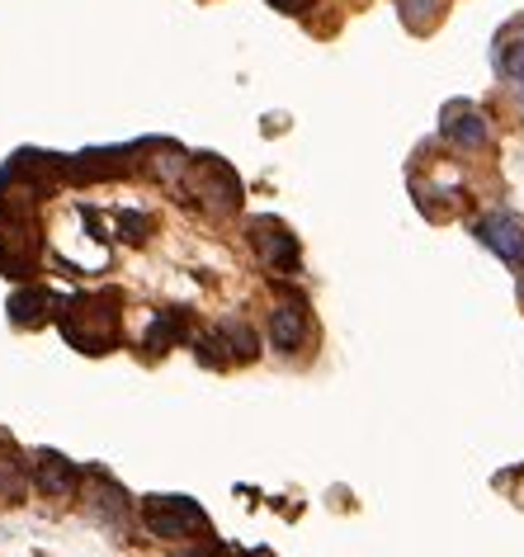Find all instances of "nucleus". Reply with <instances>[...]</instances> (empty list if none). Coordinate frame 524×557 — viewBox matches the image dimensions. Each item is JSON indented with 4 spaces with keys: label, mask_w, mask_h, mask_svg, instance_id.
<instances>
[{
    "label": "nucleus",
    "mask_w": 524,
    "mask_h": 557,
    "mask_svg": "<svg viewBox=\"0 0 524 557\" xmlns=\"http://www.w3.org/2000/svg\"><path fill=\"white\" fill-rule=\"evenodd\" d=\"M217 341H223V350H227V359H237V364H251V359L260 355V341H255V331L241 322V317H227V322H217V331H213Z\"/></svg>",
    "instance_id": "423d86ee"
},
{
    "label": "nucleus",
    "mask_w": 524,
    "mask_h": 557,
    "mask_svg": "<svg viewBox=\"0 0 524 557\" xmlns=\"http://www.w3.org/2000/svg\"><path fill=\"white\" fill-rule=\"evenodd\" d=\"M435 10H439V0H402L407 29H425V24H435Z\"/></svg>",
    "instance_id": "ddd939ff"
},
{
    "label": "nucleus",
    "mask_w": 524,
    "mask_h": 557,
    "mask_svg": "<svg viewBox=\"0 0 524 557\" xmlns=\"http://www.w3.org/2000/svg\"><path fill=\"white\" fill-rule=\"evenodd\" d=\"M477 242L491 250V256H501V260H524V222L520 218H510V213H487L477 222Z\"/></svg>",
    "instance_id": "39448f33"
},
{
    "label": "nucleus",
    "mask_w": 524,
    "mask_h": 557,
    "mask_svg": "<svg viewBox=\"0 0 524 557\" xmlns=\"http://www.w3.org/2000/svg\"><path fill=\"white\" fill-rule=\"evenodd\" d=\"M195 199L209 208V213L227 218V213L241 208V180L232 175V165H223L217 157H203L195 165Z\"/></svg>",
    "instance_id": "7ed1b4c3"
},
{
    "label": "nucleus",
    "mask_w": 524,
    "mask_h": 557,
    "mask_svg": "<svg viewBox=\"0 0 524 557\" xmlns=\"http://www.w3.org/2000/svg\"><path fill=\"white\" fill-rule=\"evenodd\" d=\"M118 232L128 236L133 246H142L147 232H151V218H147V213H123V218H118Z\"/></svg>",
    "instance_id": "4468645a"
},
{
    "label": "nucleus",
    "mask_w": 524,
    "mask_h": 557,
    "mask_svg": "<svg viewBox=\"0 0 524 557\" xmlns=\"http://www.w3.org/2000/svg\"><path fill=\"white\" fill-rule=\"evenodd\" d=\"M496 66H501L510 81H520L524 86V38H515V44H506L501 52H496Z\"/></svg>",
    "instance_id": "f8f14e48"
},
{
    "label": "nucleus",
    "mask_w": 524,
    "mask_h": 557,
    "mask_svg": "<svg viewBox=\"0 0 524 557\" xmlns=\"http://www.w3.org/2000/svg\"><path fill=\"white\" fill-rule=\"evenodd\" d=\"M185 157H180V151H175V147H165V157H157V161H151V171H157L161 180H175V175H180L185 171Z\"/></svg>",
    "instance_id": "2eb2a0df"
},
{
    "label": "nucleus",
    "mask_w": 524,
    "mask_h": 557,
    "mask_svg": "<svg viewBox=\"0 0 524 557\" xmlns=\"http://www.w3.org/2000/svg\"><path fill=\"white\" fill-rule=\"evenodd\" d=\"M445 137L453 147L473 151V147L487 143V119L473 114V109H449V114H445Z\"/></svg>",
    "instance_id": "0eeeda50"
},
{
    "label": "nucleus",
    "mask_w": 524,
    "mask_h": 557,
    "mask_svg": "<svg viewBox=\"0 0 524 557\" xmlns=\"http://www.w3.org/2000/svg\"><path fill=\"white\" fill-rule=\"evenodd\" d=\"M20 492H24V482H20L15 463H0V496H20Z\"/></svg>",
    "instance_id": "dca6fc26"
},
{
    "label": "nucleus",
    "mask_w": 524,
    "mask_h": 557,
    "mask_svg": "<svg viewBox=\"0 0 524 557\" xmlns=\"http://www.w3.org/2000/svg\"><path fill=\"white\" fill-rule=\"evenodd\" d=\"M142 520H147V534H157V539H195V534L213 539L203 510L189 496H151V500H142Z\"/></svg>",
    "instance_id": "f257e3e1"
},
{
    "label": "nucleus",
    "mask_w": 524,
    "mask_h": 557,
    "mask_svg": "<svg viewBox=\"0 0 524 557\" xmlns=\"http://www.w3.org/2000/svg\"><path fill=\"white\" fill-rule=\"evenodd\" d=\"M76 482H80L76 468L66 463L62 454H43V458H38V486H43L48 496H72Z\"/></svg>",
    "instance_id": "6e6552de"
},
{
    "label": "nucleus",
    "mask_w": 524,
    "mask_h": 557,
    "mask_svg": "<svg viewBox=\"0 0 524 557\" xmlns=\"http://www.w3.org/2000/svg\"><path fill=\"white\" fill-rule=\"evenodd\" d=\"M185 336H189V317H185V308H171V312H161L157 322H151L147 345L151 350H171V345L185 341Z\"/></svg>",
    "instance_id": "1a4fd4ad"
},
{
    "label": "nucleus",
    "mask_w": 524,
    "mask_h": 557,
    "mask_svg": "<svg viewBox=\"0 0 524 557\" xmlns=\"http://www.w3.org/2000/svg\"><path fill=\"white\" fill-rule=\"evenodd\" d=\"M246 242L260 256V264L274 274H298L302 270V250H298V236L284 227L279 218H251L246 222Z\"/></svg>",
    "instance_id": "f03ea898"
},
{
    "label": "nucleus",
    "mask_w": 524,
    "mask_h": 557,
    "mask_svg": "<svg viewBox=\"0 0 524 557\" xmlns=\"http://www.w3.org/2000/svg\"><path fill=\"white\" fill-rule=\"evenodd\" d=\"M48 308H52V298L43 294V288H24V294L10 298V317H15L20 326H38V322H48Z\"/></svg>",
    "instance_id": "9d476101"
},
{
    "label": "nucleus",
    "mask_w": 524,
    "mask_h": 557,
    "mask_svg": "<svg viewBox=\"0 0 524 557\" xmlns=\"http://www.w3.org/2000/svg\"><path fill=\"white\" fill-rule=\"evenodd\" d=\"M308 302L302 298H284V302H274V312H270V345L279 355H298L302 350V341H308Z\"/></svg>",
    "instance_id": "20e7f679"
},
{
    "label": "nucleus",
    "mask_w": 524,
    "mask_h": 557,
    "mask_svg": "<svg viewBox=\"0 0 524 557\" xmlns=\"http://www.w3.org/2000/svg\"><path fill=\"white\" fill-rule=\"evenodd\" d=\"M86 500H90V506L100 510V515H109V520H123V515H128V496H123L109 478H95V482L86 486Z\"/></svg>",
    "instance_id": "9b49d317"
},
{
    "label": "nucleus",
    "mask_w": 524,
    "mask_h": 557,
    "mask_svg": "<svg viewBox=\"0 0 524 557\" xmlns=\"http://www.w3.org/2000/svg\"><path fill=\"white\" fill-rule=\"evenodd\" d=\"M227 557H232V553H227Z\"/></svg>",
    "instance_id": "a211bd4d"
},
{
    "label": "nucleus",
    "mask_w": 524,
    "mask_h": 557,
    "mask_svg": "<svg viewBox=\"0 0 524 557\" xmlns=\"http://www.w3.org/2000/svg\"><path fill=\"white\" fill-rule=\"evenodd\" d=\"M270 5H274V10H284V15H308L316 0H270Z\"/></svg>",
    "instance_id": "f3484780"
}]
</instances>
